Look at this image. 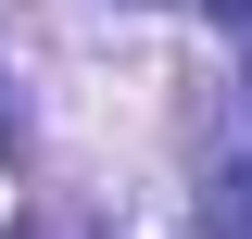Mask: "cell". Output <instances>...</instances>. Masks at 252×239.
<instances>
[{"label": "cell", "instance_id": "cell-2", "mask_svg": "<svg viewBox=\"0 0 252 239\" xmlns=\"http://www.w3.org/2000/svg\"><path fill=\"white\" fill-rule=\"evenodd\" d=\"M202 13H215V26H227V38H252V0H202Z\"/></svg>", "mask_w": 252, "mask_h": 239}, {"label": "cell", "instance_id": "cell-1", "mask_svg": "<svg viewBox=\"0 0 252 239\" xmlns=\"http://www.w3.org/2000/svg\"><path fill=\"white\" fill-rule=\"evenodd\" d=\"M215 189H227V202H215V214H227V227H240V239H252V139H240V164H227V177H215Z\"/></svg>", "mask_w": 252, "mask_h": 239}, {"label": "cell", "instance_id": "cell-3", "mask_svg": "<svg viewBox=\"0 0 252 239\" xmlns=\"http://www.w3.org/2000/svg\"><path fill=\"white\" fill-rule=\"evenodd\" d=\"M13 239H26V227H13Z\"/></svg>", "mask_w": 252, "mask_h": 239}]
</instances>
